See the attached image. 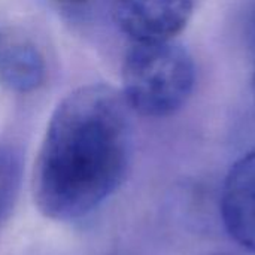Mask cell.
I'll list each match as a JSON object with an SVG mask.
<instances>
[{"instance_id":"cell-1","label":"cell","mask_w":255,"mask_h":255,"mask_svg":"<svg viewBox=\"0 0 255 255\" xmlns=\"http://www.w3.org/2000/svg\"><path fill=\"white\" fill-rule=\"evenodd\" d=\"M123 96L91 84L66 96L54 109L34 164L31 193L51 220H79L126 179L130 130Z\"/></svg>"},{"instance_id":"cell-7","label":"cell","mask_w":255,"mask_h":255,"mask_svg":"<svg viewBox=\"0 0 255 255\" xmlns=\"http://www.w3.org/2000/svg\"><path fill=\"white\" fill-rule=\"evenodd\" d=\"M248 34H250V40L253 43L255 49V3L253 10H251V15H250V22H248Z\"/></svg>"},{"instance_id":"cell-10","label":"cell","mask_w":255,"mask_h":255,"mask_svg":"<svg viewBox=\"0 0 255 255\" xmlns=\"http://www.w3.org/2000/svg\"><path fill=\"white\" fill-rule=\"evenodd\" d=\"M214 255H227V254H214Z\"/></svg>"},{"instance_id":"cell-8","label":"cell","mask_w":255,"mask_h":255,"mask_svg":"<svg viewBox=\"0 0 255 255\" xmlns=\"http://www.w3.org/2000/svg\"><path fill=\"white\" fill-rule=\"evenodd\" d=\"M63 4H67V6H79V4H84L87 3L88 0H57Z\"/></svg>"},{"instance_id":"cell-6","label":"cell","mask_w":255,"mask_h":255,"mask_svg":"<svg viewBox=\"0 0 255 255\" xmlns=\"http://www.w3.org/2000/svg\"><path fill=\"white\" fill-rule=\"evenodd\" d=\"M22 158L16 148L0 143V229L9 220L21 190Z\"/></svg>"},{"instance_id":"cell-2","label":"cell","mask_w":255,"mask_h":255,"mask_svg":"<svg viewBox=\"0 0 255 255\" xmlns=\"http://www.w3.org/2000/svg\"><path fill=\"white\" fill-rule=\"evenodd\" d=\"M123 99L146 118H166L188 102L196 85L191 54L173 40L133 43L124 57Z\"/></svg>"},{"instance_id":"cell-5","label":"cell","mask_w":255,"mask_h":255,"mask_svg":"<svg viewBox=\"0 0 255 255\" xmlns=\"http://www.w3.org/2000/svg\"><path fill=\"white\" fill-rule=\"evenodd\" d=\"M46 63L34 40L18 28L0 31V82L13 93L30 94L46 81Z\"/></svg>"},{"instance_id":"cell-9","label":"cell","mask_w":255,"mask_h":255,"mask_svg":"<svg viewBox=\"0 0 255 255\" xmlns=\"http://www.w3.org/2000/svg\"><path fill=\"white\" fill-rule=\"evenodd\" d=\"M253 88H254V96H255V69H254V75H253Z\"/></svg>"},{"instance_id":"cell-4","label":"cell","mask_w":255,"mask_h":255,"mask_svg":"<svg viewBox=\"0 0 255 255\" xmlns=\"http://www.w3.org/2000/svg\"><path fill=\"white\" fill-rule=\"evenodd\" d=\"M221 217L229 235L255 253V149L241 157L227 173Z\"/></svg>"},{"instance_id":"cell-3","label":"cell","mask_w":255,"mask_h":255,"mask_svg":"<svg viewBox=\"0 0 255 255\" xmlns=\"http://www.w3.org/2000/svg\"><path fill=\"white\" fill-rule=\"evenodd\" d=\"M194 0H115L114 19L133 43L173 40L191 19Z\"/></svg>"}]
</instances>
